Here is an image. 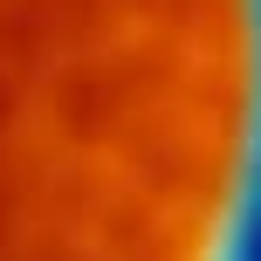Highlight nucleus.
I'll return each instance as SVG.
<instances>
[{
  "mask_svg": "<svg viewBox=\"0 0 261 261\" xmlns=\"http://www.w3.org/2000/svg\"><path fill=\"white\" fill-rule=\"evenodd\" d=\"M0 261H261V0H0Z\"/></svg>",
  "mask_w": 261,
  "mask_h": 261,
  "instance_id": "1",
  "label": "nucleus"
}]
</instances>
